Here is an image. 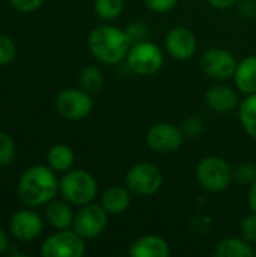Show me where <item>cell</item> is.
<instances>
[{
  "instance_id": "obj_29",
  "label": "cell",
  "mask_w": 256,
  "mask_h": 257,
  "mask_svg": "<svg viewBox=\"0 0 256 257\" xmlns=\"http://www.w3.org/2000/svg\"><path fill=\"white\" fill-rule=\"evenodd\" d=\"M234 178L238 181V182H243V184H247V185H252L256 181V167L252 164H241L238 166L237 170H234Z\"/></svg>"
},
{
  "instance_id": "obj_27",
  "label": "cell",
  "mask_w": 256,
  "mask_h": 257,
  "mask_svg": "<svg viewBox=\"0 0 256 257\" xmlns=\"http://www.w3.org/2000/svg\"><path fill=\"white\" fill-rule=\"evenodd\" d=\"M15 57V44L11 38L0 35V65H8Z\"/></svg>"
},
{
  "instance_id": "obj_8",
  "label": "cell",
  "mask_w": 256,
  "mask_h": 257,
  "mask_svg": "<svg viewBox=\"0 0 256 257\" xmlns=\"http://www.w3.org/2000/svg\"><path fill=\"white\" fill-rule=\"evenodd\" d=\"M107 218L109 212L103 208V205L92 202L81 206V209L74 215L72 227L83 239H95L104 232Z\"/></svg>"
},
{
  "instance_id": "obj_32",
  "label": "cell",
  "mask_w": 256,
  "mask_h": 257,
  "mask_svg": "<svg viewBox=\"0 0 256 257\" xmlns=\"http://www.w3.org/2000/svg\"><path fill=\"white\" fill-rule=\"evenodd\" d=\"M207 2H208L214 9L223 11V9H229V8H232V6H235L238 0H207Z\"/></svg>"
},
{
  "instance_id": "obj_23",
  "label": "cell",
  "mask_w": 256,
  "mask_h": 257,
  "mask_svg": "<svg viewBox=\"0 0 256 257\" xmlns=\"http://www.w3.org/2000/svg\"><path fill=\"white\" fill-rule=\"evenodd\" d=\"M94 8L101 20H116L124 11V0H94Z\"/></svg>"
},
{
  "instance_id": "obj_26",
  "label": "cell",
  "mask_w": 256,
  "mask_h": 257,
  "mask_svg": "<svg viewBox=\"0 0 256 257\" xmlns=\"http://www.w3.org/2000/svg\"><path fill=\"white\" fill-rule=\"evenodd\" d=\"M240 232H241V236L249 241V242H256V214L252 212L249 215H246L243 220H241V224H240Z\"/></svg>"
},
{
  "instance_id": "obj_30",
  "label": "cell",
  "mask_w": 256,
  "mask_h": 257,
  "mask_svg": "<svg viewBox=\"0 0 256 257\" xmlns=\"http://www.w3.org/2000/svg\"><path fill=\"white\" fill-rule=\"evenodd\" d=\"M180 0H143L145 6L152 11V12H158V14H163V12H169L172 11L177 3Z\"/></svg>"
},
{
  "instance_id": "obj_19",
  "label": "cell",
  "mask_w": 256,
  "mask_h": 257,
  "mask_svg": "<svg viewBox=\"0 0 256 257\" xmlns=\"http://www.w3.org/2000/svg\"><path fill=\"white\" fill-rule=\"evenodd\" d=\"M47 220L48 223L57 229L65 230L69 229L74 223V214L71 206L63 200H51V203L47 208Z\"/></svg>"
},
{
  "instance_id": "obj_11",
  "label": "cell",
  "mask_w": 256,
  "mask_h": 257,
  "mask_svg": "<svg viewBox=\"0 0 256 257\" xmlns=\"http://www.w3.org/2000/svg\"><path fill=\"white\" fill-rule=\"evenodd\" d=\"M94 107L92 98L86 90L66 89L56 98L57 113L68 120H80L91 114Z\"/></svg>"
},
{
  "instance_id": "obj_9",
  "label": "cell",
  "mask_w": 256,
  "mask_h": 257,
  "mask_svg": "<svg viewBox=\"0 0 256 257\" xmlns=\"http://www.w3.org/2000/svg\"><path fill=\"white\" fill-rule=\"evenodd\" d=\"M237 59L234 54L220 47H214L207 50L201 57V68L202 71L217 81H225L229 78H234L235 69H237Z\"/></svg>"
},
{
  "instance_id": "obj_10",
  "label": "cell",
  "mask_w": 256,
  "mask_h": 257,
  "mask_svg": "<svg viewBox=\"0 0 256 257\" xmlns=\"http://www.w3.org/2000/svg\"><path fill=\"white\" fill-rule=\"evenodd\" d=\"M184 133L181 126L169 122L154 123L146 133L148 146L158 154H172L177 152L184 143Z\"/></svg>"
},
{
  "instance_id": "obj_6",
  "label": "cell",
  "mask_w": 256,
  "mask_h": 257,
  "mask_svg": "<svg viewBox=\"0 0 256 257\" xmlns=\"http://www.w3.org/2000/svg\"><path fill=\"white\" fill-rule=\"evenodd\" d=\"M163 185L161 170L151 163H137L125 175V187L131 194L148 197L155 194Z\"/></svg>"
},
{
  "instance_id": "obj_16",
  "label": "cell",
  "mask_w": 256,
  "mask_h": 257,
  "mask_svg": "<svg viewBox=\"0 0 256 257\" xmlns=\"http://www.w3.org/2000/svg\"><path fill=\"white\" fill-rule=\"evenodd\" d=\"M131 203V191L122 185L109 187L101 196V205L109 212V215L124 214Z\"/></svg>"
},
{
  "instance_id": "obj_28",
  "label": "cell",
  "mask_w": 256,
  "mask_h": 257,
  "mask_svg": "<svg viewBox=\"0 0 256 257\" xmlns=\"http://www.w3.org/2000/svg\"><path fill=\"white\" fill-rule=\"evenodd\" d=\"M184 136H189V137H198L202 134L204 131V122L201 117L198 116H190L187 117L184 122H183V126H181Z\"/></svg>"
},
{
  "instance_id": "obj_22",
  "label": "cell",
  "mask_w": 256,
  "mask_h": 257,
  "mask_svg": "<svg viewBox=\"0 0 256 257\" xmlns=\"http://www.w3.org/2000/svg\"><path fill=\"white\" fill-rule=\"evenodd\" d=\"M80 84L81 89L88 93H95L103 89L104 77L103 72L97 66H86L80 74Z\"/></svg>"
},
{
  "instance_id": "obj_7",
  "label": "cell",
  "mask_w": 256,
  "mask_h": 257,
  "mask_svg": "<svg viewBox=\"0 0 256 257\" xmlns=\"http://www.w3.org/2000/svg\"><path fill=\"white\" fill-rule=\"evenodd\" d=\"M86 253L84 239L75 230H60L50 238L41 247L44 257H81Z\"/></svg>"
},
{
  "instance_id": "obj_35",
  "label": "cell",
  "mask_w": 256,
  "mask_h": 257,
  "mask_svg": "<svg viewBox=\"0 0 256 257\" xmlns=\"http://www.w3.org/2000/svg\"><path fill=\"white\" fill-rule=\"evenodd\" d=\"M255 256H256V250H255Z\"/></svg>"
},
{
  "instance_id": "obj_34",
  "label": "cell",
  "mask_w": 256,
  "mask_h": 257,
  "mask_svg": "<svg viewBox=\"0 0 256 257\" xmlns=\"http://www.w3.org/2000/svg\"><path fill=\"white\" fill-rule=\"evenodd\" d=\"M8 250H9V238H8V233L3 229H0V256L5 254Z\"/></svg>"
},
{
  "instance_id": "obj_5",
  "label": "cell",
  "mask_w": 256,
  "mask_h": 257,
  "mask_svg": "<svg viewBox=\"0 0 256 257\" xmlns=\"http://www.w3.org/2000/svg\"><path fill=\"white\" fill-rule=\"evenodd\" d=\"M125 60H127L128 68L134 74L148 77L161 69L164 63V56H163L161 48L157 44L146 39V41L133 44Z\"/></svg>"
},
{
  "instance_id": "obj_18",
  "label": "cell",
  "mask_w": 256,
  "mask_h": 257,
  "mask_svg": "<svg viewBox=\"0 0 256 257\" xmlns=\"http://www.w3.org/2000/svg\"><path fill=\"white\" fill-rule=\"evenodd\" d=\"M213 254L216 257H252L255 256V248L243 236L225 238L216 244Z\"/></svg>"
},
{
  "instance_id": "obj_20",
  "label": "cell",
  "mask_w": 256,
  "mask_h": 257,
  "mask_svg": "<svg viewBox=\"0 0 256 257\" xmlns=\"http://www.w3.org/2000/svg\"><path fill=\"white\" fill-rule=\"evenodd\" d=\"M238 117L243 130L256 140V93L246 95L238 105Z\"/></svg>"
},
{
  "instance_id": "obj_24",
  "label": "cell",
  "mask_w": 256,
  "mask_h": 257,
  "mask_svg": "<svg viewBox=\"0 0 256 257\" xmlns=\"http://www.w3.org/2000/svg\"><path fill=\"white\" fill-rule=\"evenodd\" d=\"M15 158V143L3 131H0V166H8Z\"/></svg>"
},
{
  "instance_id": "obj_3",
  "label": "cell",
  "mask_w": 256,
  "mask_h": 257,
  "mask_svg": "<svg viewBox=\"0 0 256 257\" xmlns=\"http://www.w3.org/2000/svg\"><path fill=\"white\" fill-rule=\"evenodd\" d=\"M196 178L199 185L211 193H220L231 187L234 178V169L231 164L216 155L205 157L196 167Z\"/></svg>"
},
{
  "instance_id": "obj_1",
  "label": "cell",
  "mask_w": 256,
  "mask_h": 257,
  "mask_svg": "<svg viewBox=\"0 0 256 257\" xmlns=\"http://www.w3.org/2000/svg\"><path fill=\"white\" fill-rule=\"evenodd\" d=\"M88 45L95 59L106 65H118L127 59L133 45L125 29L110 24H101L92 29L88 38Z\"/></svg>"
},
{
  "instance_id": "obj_14",
  "label": "cell",
  "mask_w": 256,
  "mask_h": 257,
  "mask_svg": "<svg viewBox=\"0 0 256 257\" xmlns=\"http://www.w3.org/2000/svg\"><path fill=\"white\" fill-rule=\"evenodd\" d=\"M205 104L210 107V110L226 114L238 108L240 99L234 89L225 84H214L205 92Z\"/></svg>"
},
{
  "instance_id": "obj_2",
  "label": "cell",
  "mask_w": 256,
  "mask_h": 257,
  "mask_svg": "<svg viewBox=\"0 0 256 257\" xmlns=\"http://www.w3.org/2000/svg\"><path fill=\"white\" fill-rule=\"evenodd\" d=\"M59 182L53 169L33 166L27 169L18 182V197L27 206H41L54 199Z\"/></svg>"
},
{
  "instance_id": "obj_13",
  "label": "cell",
  "mask_w": 256,
  "mask_h": 257,
  "mask_svg": "<svg viewBox=\"0 0 256 257\" xmlns=\"http://www.w3.org/2000/svg\"><path fill=\"white\" fill-rule=\"evenodd\" d=\"M9 227L17 239L33 241L42 232V218L33 211H20L11 218Z\"/></svg>"
},
{
  "instance_id": "obj_31",
  "label": "cell",
  "mask_w": 256,
  "mask_h": 257,
  "mask_svg": "<svg viewBox=\"0 0 256 257\" xmlns=\"http://www.w3.org/2000/svg\"><path fill=\"white\" fill-rule=\"evenodd\" d=\"M44 0H9V3L20 12H33L41 8Z\"/></svg>"
},
{
  "instance_id": "obj_4",
  "label": "cell",
  "mask_w": 256,
  "mask_h": 257,
  "mask_svg": "<svg viewBox=\"0 0 256 257\" xmlns=\"http://www.w3.org/2000/svg\"><path fill=\"white\" fill-rule=\"evenodd\" d=\"M59 190L66 202L75 206L92 203L98 194L95 178L86 170H69L59 182Z\"/></svg>"
},
{
  "instance_id": "obj_12",
  "label": "cell",
  "mask_w": 256,
  "mask_h": 257,
  "mask_svg": "<svg viewBox=\"0 0 256 257\" xmlns=\"http://www.w3.org/2000/svg\"><path fill=\"white\" fill-rule=\"evenodd\" d=\"M164 45L167 53L177 60H189L193 57L198 48V41L195 33L183 26L170 29L164 38Z\"/></svg>"
},
{
  "instance_id": "obj_15",
  "label": "cell",
  "mask_w": 256,
  "mask_h": 257,
  "mask_svg": "<svg viewBox=\"0 0 256 257\" xmlns=\"http://www.w3.org/2000/svg\"><path fill=\"white\" fill-rule=\"evenodd\" d=\"M128 254L131 257H167L170 247L161 236L143 235L131 242Z\"/></svg>"
},
{
  "instance_id": "obj_17",
  "label": "cell",
  "mask_w": 256,
  "mask_h": 257,
  "mask_svg": "<svg viewBox=\"0 0 256 257\" xmlns=\"http://www.w3.org/2000/svg\"><path fill=\"white\" fill-rule=\"evenodd\" d=\"M234 83L244 95L256 93V56H247L237 63Z\"/></svg>"
},
{
  "instance_id": "obj_33",
  "label": "cell",
  "mask_w": 256,
  "mask_h": 257,
  "mask_svg": "<svg viewBox=\"0 0 256 257\" xmlns=\"http://www.w3.org/2000/svg\"><path fill=\"white\" fill-rule=\"evenodd\" d=\"M247 205H249V209L256 214V181L250 185L249 196H247Z\"/></svg>"
},
{
  "instance_id": "obj_25",
  "label": "cell",
  "mask_w": 256,
  "mask_h": 257,
  "mask_svg": "<svg viewBox=\"0 0 256 257\" xmlns=\"http://www.w3.org/2000/svg\"><path fill=\"white\" fill-rule=\"evenodd\" d=\"M125 32H127V35H128V38L131 39L133 44L146 41V39L149 38V29H148V26L143 24V23H140V21L130 23V24L125 27Z\"/></svg>"
},
{
  "instance_id": "obj_21",
  "label": "cell",
  "mask_w": 256,
  "mask_h": 257,
  "mask_svg": "<svg viewBox=\"0 0 256 257\" xmlns=\"http://www.w3.org/2000/svg\"><path fill=\"white\" fill-rule=\"evenodd\" d=\"M48 164L54 172H68L74 164V152L66 145H56L48 152Z\"/></svg>"
}]
</instances>
